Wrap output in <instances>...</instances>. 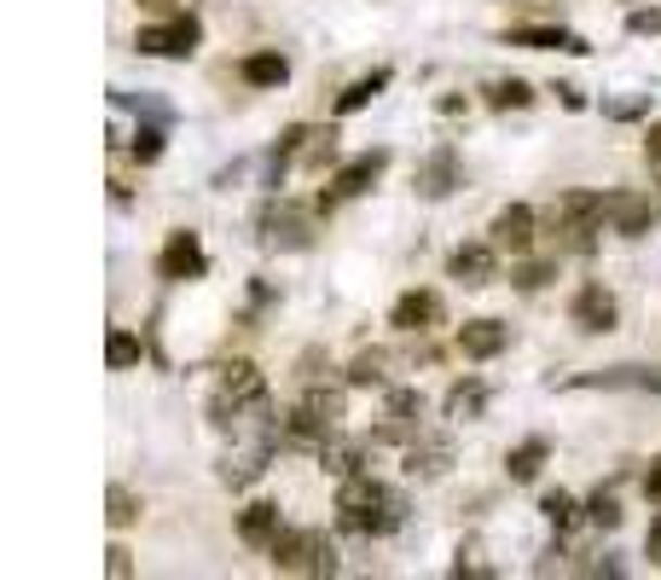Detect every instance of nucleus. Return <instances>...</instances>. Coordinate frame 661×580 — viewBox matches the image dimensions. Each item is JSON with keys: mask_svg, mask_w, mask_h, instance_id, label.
Wrapping results in <instances>:
<instances>
[{"mask_svg": "<svg viewBox=\"0 0 661 580\" xmlns=\"http://www.w3.org/2000/svg\"><path fill=\"white\" fill-rule=\"evenodd\" d=\"M406 517V500L395 488H383V482H371V476H343V488H336V528L354 540H378L389 534V528H401Z\"/></svg>", "mask_w": 661, "mask_h": 580, "instance_id": "nucleus-1", "label": "nucleus"}, {"mask_svg": "<svg viewBox=\"0 0 661 580\" xmlns=\"http://www.w3.org/2000/svg\"><path fill=\"white\" fill-rule=\"evenodd\" d=\"M279 575H331L336 569V545L319 534V528H284V534L267 545Z\"/></svg>", "mask_w": 661, "mask_h": 580, "instance_id": "nucleus-2", "label": "nucleus"}, {"mask_svg": "<svg viewBox=\"0 0 661 580\" xmlns=\"http://www.w3.org/2000/svg\"><path fill=\"white\" fill-rule=\"evenodd\" d=\"M284 430H291L296 441H331L336 430H343V395H336V389H308V395L291 406Z\"/></svg>", "mask_w": 661, "mask_h": 580, "instance_id": "nucleus-3", "label": "nucleus"}, {"mask_svg": "<svg viewBox=\"0 0 661 580\" xmlns=\"http://www.w3.org/2000/svg\"><path fill=\"white\" fill-rule=\"evenodd\" d=\"M551 220H557V232L569 238V250H592V232L603 227V192H563Z\"/></svg>", "mask_w": 661, "mask_h": 580, "instance_id": "nucleus-4", "label": "nucleus"}, {"mask_svg": "<svg viewBox=\"0 0 661 580\" xmlns=\"http://www.w3.org/2000/svg\"><path fill=\"white\" fill-rule=\"evenodd\" d=\"M198 41H203V24L192 18V12H186V18H168V24H151V29L134 36V47L151 53V59H192Z\"/></svg>", "mask_w": 661, "mask_h": 580, "instance_id": "nucleus-5", "label": "nucleus"}, {"mask_svg": "<svg viewBox=\"0 0 661 580\" xmlns=\"http://www.w3.org/2000/svg\"><path fill=\"white\" fill-rule=\"evenodd\" d=\"M389 168V151H366V157H354V163H343V175L331 180V192H319V210H336L343 198H360L371 180H378Z\"/></svg>", "mask_w": 661, "mask_h": 580, "instance_id": "nucleus-6", "label": "nucleus"}, {"mask_svg": "<svg viewBox=\"0 0 661 580\" xmlns=\"http://www.w3.org/2000/svg\"><path fill=\"white\" fill-rule=\"evenodd\" d=\"M203 267H209V262H203V244H198V232H175V238H168V244H163V255H157V273H163L168 285L203 279Z\"/></svg>", "mask_w": 661, "mask_h": 580, "instance_id": "nucleus-7", "label": "nucleus"}, {"mask_svg": "<svg viewBox=\"0 0 661 580\" xmlns=\"http://www.w3.org/2000/svg\"><path fill=\"white\" fill-rule=\"evenodd\" d=\"M603 220L621 238H644V232H650V220H656V210H650V198H644V192H603Z\"/></svg>", "mask_w": 661, "mask_h": 580, "instance_id": "nucleus-8", "label": "nucleus"}, {"mask_svg": "<svg viewBox=\"0 0 661 580\" xmlns=\"http://www.w3.org/2000/svg\"><path fill=\"white\" fill-rule=\"evenodd\" d=\"M487 238H494L499 250H511V255H529L534 250V210L529 203H505V210L494 215V227H487Z\"/></svg>", "mask_w": 661, "mask_h": 580, "instance_id": "nucleus-9", "label": "nucleus"}, {"mask_svg": "<svg viewBox=\"0 0 661 580\" xmlns=\"http://www.w3.org/2000/svg\"><path fill=\"white\" fill-rule=\"evenodd\" d=\"M389 326L418 337V331H435L441 326V297L435 290H406V297L395 302V314H389Z\"/></svg>", "mask_w": 661, "mask_h": 580, "instance_id": "nucleus-10", "label": "nucleus"}, {"mask_svg": "<svg viewBox=\"0 0 661 580\" xmlns=\"http://www.w3.org/2000/svg\"><path fill=\"white\" fill-rule=\"evenodd\" d=\"M262 401H267V378L250 361H232L227 371H220V406L239 413V406H262Z\"/></svg>", "mask_w": 661, "mask_h": 580, "instance_id": "nucleus-11", "label": "nucleus"}, {"mask_svg": "<svg viewBox=\"0 0 661 580\" xmlns=\"http://www.w3.org/2000/svg\"><path fill=\"white\" fill-rule=\"evenodd\" d=\"M569 319H574V326H581V331H615L621 308H615V297H609L603 285H581V297H574Z\"/></svg>", "mask_w": 661, "mask_h": 580, "instance_id": "nucleus-12", "label": "nucleus"}, {"mask_svg": "<svg viewBox=\"0 0 661 580\" xmlns=\"http://www.w3.org/2000/svg\"><path fill=\"white\" fill-rule=\"evenodd\" d=\"M453 180H459V151H453V146H435L430 157L418 163V192H423V198H447Z\"/></svg>", "mask_w": 661, "mask_h": 580, "instance_id": "nucleus-13", "label": "nucleus"}, {"mask_svg": "<svg viewBox=\"0 0 661 580\" xmlns=\"http://www.w3.org/2000/svg\"><path fill=\"white\" fill-rule=\"evenodd\" d=\"M494 255H499V244H494V238H487V244H465V250H453L447 273H453L459 285H487V279H494V267H499Z\"/></svg>", "mask_w": 661, "mask_h": 580, "instance_id": "nucleus-14", "label": "nucleus"}, {"mask_svg": "<svg viewBox=\"0 0 661 580\" xmlns=\"http://www.w3.org/2000/svg\"><path fill=\"white\" fill-rule=\"evenodd\" d=\"M505 343H511V326H499V319H470V326H459V349L470 361H494Z\"/></svg>", "mask_w": 661, "mask_h": 580, "instance_id": "nucleus-15", "label": "nucleus"}, {"mask_svg": "<svg viewBox=\"0 0 661 580\" xmlns=\"http://www.w3.org/2000/svg\"><path fill=\"white\" fill-rule=\"evenodd\" d=\"M279 534H284L279 505L256 500V505H244V510H239V540H244V545H262V552H267V545H274Z\"/></svg>", "mask_w": 661, "mask_h": 580, "instance_id": "nucleus-16", "label": "nucleus"}, {"mask_svg": "<svg viewBox=\"0 0 661 580\" xmlns=\"http://www.w3.org/2000/svg\"><path fill=\"white\" fill-rule=\"evenodd\" d=\"M581 389H656L661 395V366H615L598 378H581Z\"/></svg>", "mask_w": 661, "mask_h": 580, "instance_id": "nucleus-17", "label": "nucleus"}, {"mask_svg": "<svg viewBox=\"0 0 661 580\" xmlns=\"http://www.w3.org/2000/svg\"><path fill=\"white\" fill-rule=\"evenodd\" d=\"M239 76L250 81V88H284V81H291V59L284 53H250L239 64Z\"/></svg>", "mask_w": 661, "mask_h": 580, "instance_id": "nucleus-18", "label": "nucleus"}, {"mask_svg": "<svg viewBox=\"0 0 661 580\" xmlns=\"http://www.w3.org/2000/svg\"><path fill=\"white\" fill-rule=\"evenodd\" d=\"M505 41H511V47H534V53H557V47H563V53H592L581 36H563V29H511Z\"/></svg>", "mask_w": 661, "mask_h": 580, "instance_id": "nucleus-19", "label": "nucleus"}, {"mask_svg": "<svg viewBox=\"0 0 661 580\" xmlns=\"http://www.w3.org/2000/svg\"><path fill=\"white\" fill-rule=\"evenodd\" d=\"M389 88V71H371V76H360V81H348L343 93H336V116H354V111H366L371 99H378Z\"/></svg>", "mask_w": 661, "mask_h": 580, "instance_id": "nucleus-20", "label": "nucleus"}, {"mask_svg": "<svg viewBox=\"0 0 661 580\" xmlns=\"http://www.w3.org/2000/svg\"><path fill=\"white\" fill-rule=\"evenodd\" d=\"M546 441H522V447H511V458H505V470H511V482H534L539 465H546Z\"/></svg>", "mask_w": 661, "mask_h": 580, "instance_id": "nucleus-21", "label": "nucleus"}, {"mask_svg": "<svg viewBox=\"0 0 661 580\" xmlns=\"http://www.w3.org/2000/svg\"><path fill=\"white\" fill-rule=\"evenodd\" d=\"M383 366H389V361H383V349H366L360 361L348 366V383H354V389H383V383H389V378H383Z\"/></svg>", "mask_w": 661, "mask_h": 580, "instance_id": "nucleus-22", "label": "nucleus"}, {"mask_svg": "<svg viewBox=\"0 0 661 580\" xmlns=\"http://www.w3.org/2000/svg\"><path fill=\"white\" fill-rule=\"evenodd\" d=\"M539 510H546V522H551V528H574V522L586 517V510L574 505V493H563V488L546 493V500H539Z\"/></svg>", "mask_w": 661, "mask_h": 580, "instance_id": "nucleus-23", "label": "nucleus"}, {"mask_svg": "<svg viewBox=\"0 0 661 580\" xmlns=\"http://www.w3.org/2000/svg\"><path fill=\"white\" fill-rule=\"evenodd\" d=\"M140 337L134 331H111V343H105V361H111V371H128V366H140Z\"/></svg>", "mask_w": 661, "mask_h": 580, "instance_id": "nucleus-24", "label": "nucleus"}, {"mask_svg": "<svg viewBox=\"0 0 661 580\" xmlns=\"http://www.w3.org/2000/svg\"><path fill=\"white\" fill-rule=\"evenodd\" d=\"M487 105L494 111H522V105H534V93H529V81H494V88H487Z\"/></svg>", "mask_w": 661, "mask_h": 580, "instance_id": "nucleus-25", "label": "nucleus"}, {"mask_svg": "<svg viewBox=\"0 0 661 580\" xmlns=\"http://www.w3.org/2000/svg\"><path fill=\"white\" fill-rule=\"evenodd\" d=\"M482 401H487V389L482 383H459V389H453V395H447V418H476L482 413Z\"/></svg>", "mask_w": 661, "mask_h": 580, "instance_id": "nucleus-26", "label": "nucleus"}, {"mask_svg": "<svg viewBox=\"0 0 661 580\" xmlns=\"http://www.w3.org/2000/svg\"><path fill=\"white\" fill-rule=\"evenodd\" d=\"M586 522H592V528H615V522H621L615 493H592V500H586Z\"/></svg>", "mask_w": 661, "mask_h": 580, "instance_id": "nucleus-27", "label": "nucleus"}, {"mask_svg": "<svg viewBox=\"0 0 661 580\" xmlns=\"http://www.w3.org/2000/svg\"><path fill=\"white\" fill-rule=\"evenodd\" d=\"M105 517H111V528H128L134 517H140V500H134L128 488H111V510H105Z\"/></svg>", "mask_w": 661, "mask_h": 580, "instance_id": "nucleus-28", "label": "nucleus"}, {"mask_svg": "<svg viewBox=\"0 0 661 580\" xmlns=\"http://www.w3.org/2000/svg\"><path fill=\"white\" fill-rule=\"evenodd\" d=\"M128 151H134V163H157L163 157V128H140Z\"/></svg>", "mask_w": 661, "mask_h": 580, "instance_id": "nucleus-29", "label": "nucleus"}, {"mask_svg": "<svg viewBox=\"0 0 661 580\" xmlns=\"http://www.w3.org/2000/svg\"><path fill=\"white\" fill-rule=\"evenodd\" d=\"M418 413H423V395H418V389H389V418H412V424H418Z\"/></svg>", "mask_w": 661, "mask_h": 580, "instance_id": "nucleus-30", "label": "nucleus"}, {"mask_svg": "<svg viewBox=\"0 0 661 580\" xmlns=\"http://www.w3.org/2000/svg\"><path fill=\"white\" fill-rule=\"evenodd\" d=\"M546 279H551V262H529V267L517 273V290H539Z\"/></svg>", "mask_w": 661, "mask_h": 580, "instance_id": "nucleus-31", "label": "nucleus"}, {"mask_svg": "<svg viewBox=\"0 0 661 580\" xmlns=\"http://www.w3.org/2000/svg\"><path fill=\"white\" fill-rule=\"evenodd\" d=\"M603 111L615 116V123H626V116H644V111H650V99H609Z\"/></svg>", "mask_w": 661, "mask_h": 580, "instance_id": "nucleus-32", "label": "nucleus"}, {"mask_svg": "<svg viewBox=\"0 0 661 580\" xmlns=\"http://www.w3.org/2000/svg\"><path fill=\"white\" fill-rule=\"evenodd\" d=\"M626 29H633V36H661V12L650 7V12H633V18H626Z\"/></svg>", "mask_w": 661, "mask_h": 580, "instance_id": "nucleus-33", "label": "nucleus"}, {"mask_svg": "<svg viewBox=\"0 0 661 580\" xmlns=\"http://www.w3.org/2000/svg\"><path fill=\"white\" fill-rule=\"evenodd\" d=\"M644 157H650V175L661 180V123H656L650 134H644Z\"/></svg>", "mask_w": 661, "mask_h": 580, "instance_id": "nucleus-34", "label": "nucleus"}, {"mask_svg": "<svg viewBox=\"0 0 661 580\" xmlns=\"http://www.w3.org/2000/svg\"><path fill=\"white\" fill-rule=\"evenodd\" d=\"M644 557H650L656 569H661V510L650 517V534H644Z\"/></svg>", "mask_w": 661, "mask_h": 580, "instance_id": "nucleus-35", "label": "nucleus"}, {"mask_svg": "<svg viewBox=\"0 0 661 580\" xmlns=\"http://www.w3.org/2000/svg\"><path fill=\"white\" fill-rule=\"evenodd\" d=\"M105 569H111L116 580H123V575H134V563H128V552H123V545H111V563H105Z\"/></svg>", "mask_w": 661, "mask_h": 580, "instance_id": "nucleus-36", "label": "nucleus"}, {"mask_svg": "<svg viewBox=\"0 0 661 580\" xmlns=\"http://www.w3.org/2000/svg\"><path fill=\"white\" fill-rule=\"evenodd\" d=\"M644 500H661V458L644 470Z\"/></svg>", "mask_w": 661, "mask_h": 580, "instance_id": "nucleus-37", "label": "nucleus"}, {"mask_svg": "<svg viewBox=\"0 0 661 580\" xmlns=\"http://www.w3.org/2000/svg\"><path fill=\"white\" fill-rule=\"evenodd\" d=\"M145 12H175V0H140Z\"/></svg>", "mask_w": 661, "mask_h": 580, "instance_id": "nucleus-38", "label": "nucleus"}]
</instances>
